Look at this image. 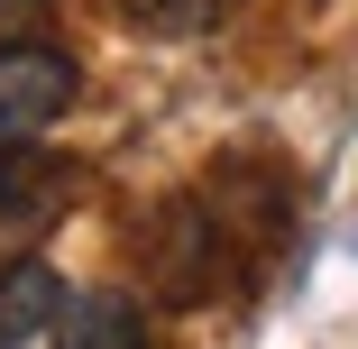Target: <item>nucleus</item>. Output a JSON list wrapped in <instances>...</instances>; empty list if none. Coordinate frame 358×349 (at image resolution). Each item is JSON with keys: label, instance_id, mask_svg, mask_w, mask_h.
I'll return each mask as SVG.
<instances>
[{"label": "nucleus", "instance_id": "obj_1", "mask_svg": "<svg viewBox=\"0 0 358 349\" xmlns=\"http://www.w3.org/2000/svg\"><path fill=\"white\" fill-rule=\"evenodd\" d=\"M74 92H83V64L64 55V46L10 37V46H0V157H10V148H37V138L74 111Z\"/></svg>", "mask_w": 358, "mask_h": 349}, {"label": "nucleus", "instance_id": "obj_2", "mask_svg": "<svg viewBox=\"0 0 358 349\" xmlns=\"http://www.w3.org/2000/svg\"><path fill=\"white\" fill-rule=\"evenodd\" d=\"M55 313H64V276H55L37 248L0 266V349H37V340L55 331Z\"/></svg>", "mask_w": 358, "mask_h": 349}, {"label": "nucleus", "instance_id": "obj_3", "mask_svg": "<svg viewBox=\"0 0 358 349\" xmlns=\"http://www.w3.org/2000/svg\"><path fill=\"white\" fill-rule=\"evenodd\" d=\"M46 340L55 349H148V313H138L129 294H64V313H55Z\"/></svg>", "mask_w": 358, "mask_h": 349}, {"label": "nucleus", "instance_id": "obj_4", "mask_svg": "<svg viewBox=\"0 0 358 349\" xmlns=\"http://www.w3.org/2000/svg\"><path fill=\"white\" fill-rule=\"evenodd\" d=\"M120 10L138 28H157V37H202V28H221L230 0H120Z\"/></svg>", "mask_w": 358, "mask_h": 349}, {"label": "nucleus", "instance_id": "obj_5", "mask_svg": "<svg viewBox=\"0 0 358 349\" xmlns=\"http://www.w3.org/2000/svg\"><path fill=\"white\" fill-rule=\"evenodd\" d=\"M46 10V0H0V46H10V37H28V19Z\"/></svg>", "mask_w": 358, "mask_h": 349}]
</instances>
